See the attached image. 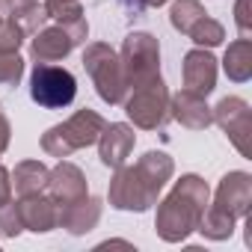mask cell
Wrapping results in <instances>:
<instances>
[{"mask_svg":"<svg viewBox=\"0 0 252 252\" xmlns=\"http://www.w3.org/2000/svg\"><path fill=\"white\" fill-rule=\"evenodd\" d=\"M208 202H211V187L199 175H181L175 181V187L169 190V196L158 205L155 228H158L160 240H166V243L187 240L199 228Z\"/></svg>","mask_w":252,"mask_h":252,"instance_id":"7a4b0ae2","label":"cell"},{"mask_svg":"<svg viewBox=\"0 0 252 252\" xmlns=\"http://www.w3.org/2000/svg\"><path fill=\"white\" fill-rule=\"evenodd\" d=\"M83 68L95 83V92L101 95L104 104H122L125 95H128V86H125V74H122V63L119 54L104 45V42H92L83 51Z\"/></svg>","mask_w":252,"mask_h":252,"instance_id":"8992f818","label":"cell"},{"mask_svg":"<svg viewBox=\"0 0 252 252\" xmlns=\"http://www.w3.org/2000/svg\"><path fill=\"white\" fill-rule=\"evenodd\" d=\"M211 116L220 128L228 134V140L234 143V149L249 158V137H252V110L243 98L231 95V98H222L217 107H211Z\"/></svg>","mask_w":252,"mask_h":252,"instance_id":"9c48e42d","label":"cell"},{"mask_svg":"<svg viewBox=\"0 0 252 252\" xmlns=\"http://www.w3.org/2000/svg\"><path fill=\"white\" fill-rule=\"evenodd\" d=\"M134 143H137V134L131 125L125 122H113V125H104V131L98 137V158L104 166L110 169H119L128 163L131 152H134Z\"/></svg>","mask_w":252,"mask_h":252,"instance_id":"30bf717a","label":"cell"},{"mask_svg":"<svg viewBox=\"0 0 252 252\" xmlns=\"http://www.w3.org/2000/svg\"><path fill=\"white\" fill-rule=\"evenodd\" d=\"M0 12H3L9 21H15L27 36L42 30L45 21H48L45 6L39 3V0H0Z\"/></svg>","mask_w":252,"mask_h":252,"instance_id":"e0dca14e","label":"cell"},{"mask_svg":"<svg viewBox=\"0 0 252 252\" xmlns=\"http://www.w3.org/2000/svg\"><path fill=\"white\" fill-rule=\"evenodd\" d=\"M30 95L45 110H63L74 101L77 80L68 68L51 65V63H36V68L30 74Z\"/></svg>","mask_w":252,"mask_h":252,"instance_id":"ba28073f","label":"cell"},{"mask_svg":"<svg viewBox=\"0 0 252 252\" xmlns=\"http://www.w3.org/2000/svg\"><path fill=\"white\" fill-rule=\"evenodd\" d=\"M140 6H163V3H169V0H137Z\"/></svg>","mask_w":252,"mask_h":252,"instance_id":"f1b7e54d","label":"cell"},{"mask_svg":"<svg viewBox=\"0 0 252 252\" xmlns=\"http://www.w3.org/2000/svg\"><path fill=\"white\" fill-rule=\"evenodd\" d=\"M202 15H205V6L199 3V0H175L172 9H169L172 27H175L178 33H184V36H187V30H190Z\"/></svg>","mask_w":252,"mask_h":252,"instance_id":"44dd1931","label":"cell"},{"mask_svg":"<svg viewBox=\"0 0 252 252\" xmlns=\"http://www.w3.org/2000/svg\"><path fill=\"white\" fill-rule=\"evenodd\" d=\"M98 220H101V199H95L89 193L71 205L57 208V225L65 228L68 234H86L98 225Z\"/></svg>","mask_w":252,"mask_h":252,"instance_id":"9a60e30c","label":"cell"},{"mask_svg":"<svg viewBox=\"0 0 252 252\" xmlns=\"http://www.w3.org/2000/svg\"><path fill=\"white\" fill-rule=\"evenodd\" d=\"M42 6H45V15L51 21H63L68 15H77L83 12V6L77 3V0H42Z\"/></svg>","mask_w":252,"mask_h":252,"instance_id":"d4e9b609","label":"cell"},{"mask_svg":"<svg viewBox=\"0 0 252 252\" xmlns=\"http://www.w3.org/2000/svg\"><path fill=\"white\" fill-rule=\"evenodd\" d=\"M104 116L95 110H77L71 119H65L63 125H54L42 134V149L51 158H68L77 149H86L92 143H98L101 131H104Z\"/></svg>","mask_w":252,"mask_h":252,"instance_id":"277c9868","label":"cell"},{"mask_svg":"<svg viewBox=\"0 0 252 252\" xmlns=\"http://www.w3.org/2000/svg\"><path fill=\"white\" fill-rule=\"evenodd\" d=\"M9 137H12V128H9V119L3 116V110H0V155H3L9 149Z\"/></svg>","mask_w":252,"mask_h":252,"instance_id":"4316f807","label":"cell"},{"mask_svg":"<svg viewBox=\"0 0 252 252\" xmlns=\"http://www.w3.org/2000/svg\"><path fill=\"white\" fill-rule=\"evenodd\" d=\"M21 231H24V225H21L18 202L3 199V202H0V234H3V237H18Z\"/></svg>","mask_w":252,"mask_h":252,"instance_id":"7402d4cb","label":"cell"},{"mask_svg":"<svg viewBox=\"0 0 252 252\" xmlns=\"http://www.w3.org/2000/svg\"><path fill=\"white\" fill-rule=\"evenodd\" d=\"M12 199V175L6 172V166H0V202Z\"/></svg>","mask_w":252,"mask_h":252,"instance_id":"83f0119b","label":"cell"},{"mask_svg":"<svg viewBox=\"0 0 252 252\" xmlns=\"http://www.w3.org/2000/svg\"><path fill=\"white\" fill-rule=\"evenodd\" d=\"M175 163L163 152H146L134 166H119L113 181H110V205L116 211H149L166 181L172 178Z\"/></svg>","mask_w":252,"mask_h":252,"instance_id":"6da1fadb","label":"cell"},{"mask_svg":"<svg viewBox=\"0 0 252 252\" xmlns=\"http://www.w3.org/2000/svg\"><path fill=\"white\" fill-rule=\"evenodd\" d=\"M119 63H122V74H125L128 92L160 77V45H158V39L152 33L125 36L122 51H119Z\"/></svg>","mask_w":252,"mask_h":252,"instance_id":"5b68a950","label":"cell"},{"mask_svg":"<svg viewBox=\"0 0 252 252\" xmlns=\"http://www.w3.org/2000/svg\"><path fill=\"white\" fill-rule=\"evenodd\" d=\"M24 77V60L18 54H0V86H15Z\"/></svg>","mask_w":252,"mask_h":252,"instance_id":"cb8c5ba5","label":"cell"},{"mask_svg":"<svg viewBox=\"0 0 252 252\" xmlns=\"http://www.w3.org/2000/svg\"><path fill=\"white\" fill-rule=\"evenodd\" d=\"M222 68L228 74V80L234 83H246L252 77V42L249 39H234L228 48H225V57H222Z\"/></svg>","mask_w":252,"mask_h":252,"instance_id":"d6986e66","label":"cell"},{"mask_svg":"<svg viewBox=\"0 0 252 252\" xmlns=\"http://www.w3.org/2000/svg\"><path fill=\"white\" fill-rule=\"evenodd\" d=\"M234 21H237V27H240V36L249 39V0H237Z\"/></svg>","mask_w":252,"mask_h":252,"instance_id":"484cf974","label":"cell"},{"mask_svg":"<svg viewBox=\"0 0 252 252\" xmlns=\"http://www.w3.org/2000/svg\"><path fill=\"white\" fill-rule=\"evenodd\" d=\"M24 30L9 21V18H0V54H18V48L24 45Z\"/></svg>","mask_w":252,"mask_h":252,"instance_id":"603a6c76","label":"cell"},{"mask_svg":"<svg viewBox=\"0 0 252 252\" xmlns=\"http://www.w3.org/2000/svg\"><path fill=\"white\" fill-rule=\"evenodd\" d=\"M18 214H21V225L45 234L51 228H57V205L51 202V196L33 193V196H21L18 199Z\"/></svg>","mask_w":252,"mask_h":252,"instance_id":"2e32d148","label":"cell"},{"mask_svg":"<svg viewBox=\"0 0 252 252\" xmlns=\"http://www.w3.org/2000/svg\"><path fill=\"white\" fill-rule=\"evenodd\" d=\"M48 196H51V202L57 205V208H63V205H71V202H77V199H83L89 190H86V175L74 166V163H68V160H60L54 169H51V175H48Z\"/></svg>","mask_w":252,"mask_h":252,"instance_id":"8fae6325","label":"cell"},{"mask_svg":"<svg viewBox=\"0 0 252 252\" xmlns=\"http://www.w3.org/2000/svg\"><path fill=\"white\" fill-rule=\"evenodd\" d=\"M169 116L190 131H205L214 125V116H211V107L205 104V95H196L190 89L169 95Z\"/></svg>","mask_w":252,"mask_h":252,"instance_id":"4fadbf2b","label":"cell"},{"mask_svg":"<svg viewBox=\"0 0 252 252\" xmlns=\"http://www.w3.org/2000/svg\"><path fill=\"white\" fill-rule=\"evenodd\" d=\"M125 113L128 119L143 131H158L160 125L169 119V89L160 77L131 89V95H125Z\"/></svg>","mask_w":252,"mask_h":252,"instance_id":"52a82bcc","label":"cell"},{"mask_svg":"<svg viewBox=\"0 0 252 252\" xmlns=\"http://www.w3.org/2000/svg\"><path fill=\"white\" fill-rule=\"evenodd\" d=\"M249 205H252V175L240 169L228 172L220 181L214 202H208L196 231H202L208 240H228L234 234L237 220L249 214Z\"/></svg>","mask_w":252,"mask_h":252,"instance_id":"3957f363","label":"cell"},{"mask_svg":"<svg viewBox=\"0 0 252 252\" xmlns=\"http://www.w3.org/2000/svg\"><path fill=\"white\" fill-rule=\"evenodd\" d=\"M9 175H12V190L18 196H33V193H42L48 187L51 169L42 160H21L15 166V172H9Z\"/></svg>","mask_w":252,"mask_h":252,"instance_id":"ac0fdd59","label":"cell"},{"mask_svg":"<svg viewBox=\"0 0 252 252\" xmlns=\"http://www.w3.org/2000/svg\"><path fill=\"white\" fill-rule=\"evenodd\" d=\"M214 86H217V60L205 48L187 51L184 54V89L208 98Z\"/></svg>","mask_w":252,"mask_h":252,"instance_id":"5bb4252c","label":"cell"},{"mask_svg":"<svg viewBox=\"0 0 252 252\" xmlns=\"http://www.w3.org/2000/svg\"><path fill=\"white\" fill-rule=\"evenodd\" d=\"M77 48V42L71 39V33L54 21V27H42L33 33V42H30V57L36 63H57V60H65L71 51Z\"/></svg>","mask_w":252,"mask_h":252,"instance_id":"7c38bea8","label":"cell"},{"mask_svg":"<svg viewBox=\"0 0 252 252\" xmlns=\"http://www.w3.org/2000/svg\"><path fill=\"white\" fill-rule=\"evenodd\" d=\"M187 36L196 42V45H202V48H217V45H222V39H225V30H222V24L217 21V18H211L208 12L187 30Z\"/></svg>","mask_w":252,"mask_h":252,"instance_id":"ffe728a7","label":"cell"}]
</instances>
